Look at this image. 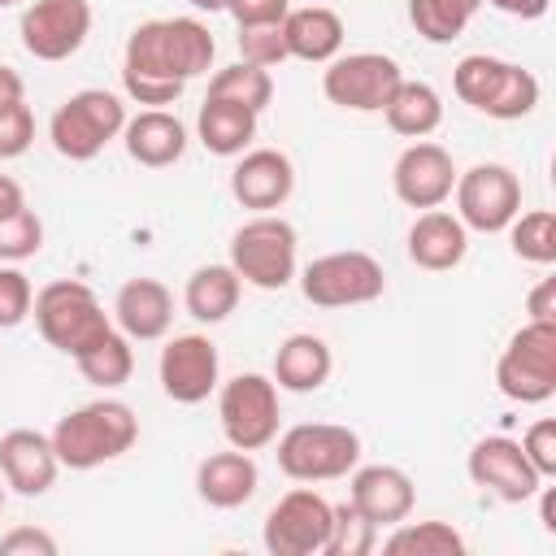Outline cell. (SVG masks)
<instances>
[{
	"instance_id": "277c9868",
	"label": "cell",
	"mask_w": 556,
	"mask_h": 556,
	"mask_svg": "<svg viewBox=\"0 0 556 556\" xmlns=\"http://www.w3.org/2000/svg\"><path fill=\"white\" fill-rule=\"evenodd\" d=\"M30 313H35V326H39L43 343L65 352V356L87 352L96 339H104L113 330V321H109L104 304L96 300V291L87 282H78V278H56V282L39 287Z\"/></svg>"
},
{
	"instance_id": "836d02e7",
	"label": "cell",
	"mask_w": 556,
	"mask_h": 556,
	"mask_svg": "<svg viewBox=\"0 0 556 556\" xmlns=\"http://www.w3.org/2000/svg\"><path fill=\"white\" fill-rule=\"evenodd\" d=\"M508 243L513 256L530 265H552L556 261V213L552 208H530L508 222Z\"/></svg>"
},
{
	"instance_id": "7bdbcfd3",
	"label": "cell",
	"mask_w": 556,
	"mask_h": 556,
	"mask_svg": "<svg viewBox=\"0 0 556 556\" xmlns=\"http://www.w3.org/2000/svg\"><path fill=\"white\" fill-rule=\"evenodd\" d=\"M526 313H530V321H556V278H543L526 295Z\"/></svg>"
},
{
	"instance_id": "681fc988",
	"label": "cell",
	"mask_w": 556,
	"mask_h": 556,
	"mask_svg": "<svg viewBox=\"0 0 556 556\" xmlns=\"http://www.w3.org/2000/svg\"><path fill=\"white\" fill-rule=\"evenodd\" d=\"M13 4H22V0H0V9H13Z\"/></svg>"
},
{
	"instance_id": "ac0fdd59",
	"label": "cell",
	"mask_w": 556,
	"mask_h": 556,
	"mask_svg": "<svg viewBox=\"0 0 556 556\" xmlns=\"http://www.w3.org/2000/svg\"><path fill=\"white\" fill-rule=\"evenodd\" d=\"M295 191V165L278 148H248L230 169V195L252 213H274Z\"/></svg>"
},
{
	"instance_id": "f1b7e54d",
	"label": "cell",
	"mask_w": 556,
	"mask_h": 556,
	"mask_svg": "<svg viewBox=\"0 0 556 556\" xmlns=\"http://www.w3.org/2000/svg\"><path fill=\"white\" fill-rule=\"evenodd\" d=\"M382 117H387V126H391L395 135H404V139H426V135H434L439 122H443V96H439L430 83H421V78H400V87H395L391 100L382 104Z\"/></svg>"
},
{
	"instance_id": "52a82bcc",
	"label": "cell",
	"mask_w": 556,
	"mask_h": 556,
	"mask_svg": "<svg viewBox=\"0 0 556 556\" xmlns=\"http://www.w3.org/2000/svg\"><path fill=\"white\" fill-rule=\"evenodd\" d=\"M122 126H126L122 96L104 87H83L65 104H56L48 122V139L65 161H91L122 135Z\"/></svg>"
},
{
	"instance_id": "74e56055",
	"label": "cell",
	"mask_w": 556,
	"mask_h": 556,
	"mask_svg": "<svg viewBox=\"0 0 556 556\" xmlns=\"http://www.w3.org/2000/svg\"><path fill=\"white\" fill-rule=\"evenodd\" d=\"M239 61L274 70L287 61V43H282V26H239Z\"/></svg>"
},
{
	"instance_id": "30bf717a",
	"label": "cell",
	"mask_w": 556,
	"mask_h": 556,
	"mask_svg": "<svg viewBox=\"0 0 556 556\" xmlns=\"http://www.w3.org/2000/svg\"><path fill=\"white\" fill-rule=\"evenodd\" d=\"M300 291L317 308H356L374 304L387 291V274L369 252H326L300 269Z\"/></svg>"
},
{
	"instance_id": "f6af8a7d",
	"label": "cell",
	"mask_w": 556,
	"mask_h": 556,
	"mask_svg": "<svg viewBox=\"0 0 556 556\" xmlns=\"http://www.w3.org/2000/svg\"><path fill=\"white\" fill-rule=\"evenodd\" d=\"M22 100H26V83H22V74H17L13 65H0V109L22 104Z\"/></svg>"
},
{
	"instance_id": "603a6c76",
	"label": "cell",
	"mask_w": 556,
	"mask_h": 556,
	"mask_svg": "<svg viewBox=\"0 0 556 556\" xmlns=\"http://www.w3.org/2000/svg\"><path fill=\"white\" fill-rule=\"evenodd\" d=\"M465 252H469V230L447 208H426L408 226V261L417 269L447 274V269H456L465 261Z\"/></svg>"
},
{
	"instance_id": "7dc6e473",
	"label": "cell",
	"mask_w": 556,
	"mask_h": 556,
	"mask_svg": "<svg viewBox=\"0 0 556 556\" xmlns=\"http://www.w3.org/2000/svg\"><path fill=\"white\" fill-rule=\"evenodd\" d=\"M543 491V486H539ZM543 530L556 534V521H552V491H543Z\"/></svg>"
},
{
	"instance_id": "2e32d148",
	"label": "cell",
	"mask_w": 556,
	"mask_h": 556,
	"mask_svg": "<svg viewBox=\"0 0 556 556\" xmlns=\"http://www.w3.org/2000/svg\"><path fill=\"white\" fill-rule=\"evenodd\" d=\"M161 391L174 404H200L222 387V356L208 334H174L156 361Z\"/></svg>"
},
{
	"instance_id": "4316f807",
	"label": "cell",
	"mask_w": 556,
	"mask_h": 556,
	"mask_svg": "<svg viewBox=\"0 0 556 556\" xmlns=\"http://www.w3.org/2000/svg\"><path fill=\"white\" fill-rule=\"evenodd\" d=\"M239 295H243V278L230 269V261L226 265H200V269H191L187 287H182V308L195 321L217 326L239 308Z\"/></svg>"
},
{
	"instance_id": "44dd1931",
	"label": "cell",
	"mask_w": 556,
	"mask_h": 556,
	"mask_svg": "<svg viewBox=\"0 0 556 556\" xmlns=\"http://www.w3.org/2000/svg\"><path fill=\"white\" fill-rule=\"evenodd\" d=\"M113 321L130 343H152L169 334L174 295L161 278H126L113 295Z\"/></svg>"
},
{
	"instance_id": "ee69618b",
	"label": "cell",
	"mask_w": 556,
	"mask_h": 556,
	"mask_svg": "<svg viewBox=\"0 0 556 556\" xmlns=\"http://www.w3.org/2000/svg\"><path fill=\"white\" fill-rule=\"evenodd\" d=\"M491 9H500V13H508V17H521V22H534V17H543L547 13V4L552 0H486Z\"/></svg>"
},
{
	"instance_id": "5bb4252c",
	"label": "cell",
	"mask_w": 556,
	"mask_h": 556,
	"mask_svg": "<svg viewBox=\"0 0 556 556\" xmlns=\"http://www.w3.org/2000/svg\"><path fill=\"white\" fill-rule=\"evenodd\" d=\"M17 35L35 61H70L91 35V0H30L22 9Z\"/></svg>"
},
{
	"instance_id": "7c38bea8",
	"label": "cell",
	"mask_w": 556,
	"mask_h": 556,
	"mask_svg": "<svg viewBox=\"0 0 556 556\" xmlns=\"http://www.w3.org/2000/svg\"><path fill=\"white\" fill-rule=\"evenodd\" d=\"M400 78H404V70L387 52H348V56L339 52L321 70V96L348 113H382V104L391 100Z\"/></svg>"
},
{
	"instance_id": "f35d334b",
	"label": "cell",
	"mask_w": 556,
	"mask_h": 556,
	"mask_svg": "<svg viewBox=\"0 0 556 556\" xmlns=\"http://www.w3.org/2000/svg\"><path fill=\"white\" fill-rule=\"evenodd\" d=\"M30 143H35V113H30V104L22 100V104L0 109V161L22 156Z\"/></svg>"
},
{
	"instance_id": "b9f144b4",
	"label": "cell",
	"mask_w": 556,
	"mask_h": 556,
	"mask_svg": "<svg viewBox=\"0 0 556 556\" xmlns=\"http://www.w3.org/2000/svg\"><path fill=\"white\" fill-rule=\"evenodd\" d=\"M0 556H56V539L39 526H17L0 539Z\"/></svg>"
},
{
	"instance_id": "7402d4cb",
	"label": "cell",
	"mask_w": 556,
	"mask_h": 556,
	"mask_svg": "<svg viewBox=\"0 0 556 556\" xmlns=\"http://www.w3.org/2000/svg\"><path fill=\"white\" fill-rule=\"evenodd\" d=\"M122 143H126V156L135 165H143V169H169L187 152V126L169 109H139L135 117H126Z\"/></svg>"
},
{
	"instance_id": "d6a6232c",
	"label": "cell",
	"mask_w": 556,
	"mask_h": 556,
	"mask_svg": "<svg viewBox=\"0 0 556 556\" xmlns=\"http://www.w3.org/2000/svg\"><path fill=\"white\" fill-rule=\"evenodd\" d=\"M482 0H408V22L426 43H452L478 13Z\"/></svg>"
},
{
	"instance_id": "9a60e30c",
	"label": "cell",
	"mask_w": 556,
	"mask_h": 556,
	"mask_svg": "<svg viewBox=\"0 0 556 556\" xmlns=\"http://www.w3.org/2000/svg\"><path fill=\"white\" fill-rule=\"evenodd\" d=\"M465 469H469V482L473 486H482L486 495H495L504 504H526L543 486V473L530 465V456L521 452V443L508 439V434L478 439L469 447V456H465Z\"/></svg>"
},
{
	"instance_id": "6da1fadb",
	"label": "cell",
	"mask_w": 556,
	"mask_h": 556,
	"mask_svg": "<svg viewBox=\"0 0 556 556\" xmlns=\"http://www.w3.org/2000/svg\"><path fill=\"white\" fill-rule=\"evenodd\" d=\"M217 56V43L200 17L139 22L122 52V91L143 109H165L200 78Z\"/></svg>"
},
{
	"instance_id": "8d00e7d4",
	"label": "cell",
	"mask_w": 556,
	"mask_h": 556,
	"mask_svg": "<svg viewBox=\"0 0 556 556\" xmlns=\"http://www.w3.org/2000/svg\"><path fill=\"white\" fill-rule=\"evenodd\" d=\"M35 287L17 265H0V330H13L30 317Z\"/></svg>"
},
{
	"instance_id": "9c48e42d",
	"label": "cell",
	"mask_w": 556,
	"mask_h": 556,
	"mask_svg": "<svg viewBox=\"0 0 556 556\" xmlns=\"http://www.w3.org/2000/svg\"><path fill=\"white\" fill-rule=\"evenodd\" d=\"M217 417H222V434L230 447L239 452H261L278 439V382L265 374H235L230 382H222L217 391Z\"/></svg>"
},
{
	"instance_id": "e575fe53",
	"label": "cell",
	"mask_w": 556,
	"mask_h": 556,
	"mask_svg": "<svg viewBox=\"0 0 556 556\" xmlns=\"http://www.w3.org/2000/svg\"><path fill=\"white\" fill-rule=\"evenodd\" d=\"M374 543H378V526L365 521L348 500L334 504L330 539H326V556H365V552H374Z\"/></svg>"
},
{
	"instance_id": "4dcf8cb0",
	"label": "cell",
	"mask_w": 556,
	"mask_h": 556,
	"mask_svg": "<svg viewBox=\"0 0 556 556\" xmlns=\"http://www.w3.org/2000/svg\"><path fill=\"white\" fill-rule=\"evenodd\" d=\"M74 365H78V374H83L91 387L113 391V387L130 382V374H135V348H130V339H126L122 330H109V334L96 339L87 352H78Z\"/></svg>"
},
{
	"instance_id": "ab89813d",
	"label": "cell",
	"mask_w": 556,
	"mask_h": 556,
	"mask_svg": "<svg viewBox=\"0 0 556 556\" xmlns=\"http://www.w3.org/2000/svg\"><path fill=\"white\" fill-rule=\"evenodd\" d=\"M517 443H521V452L530 456V465L543 473V482L556 478V421H552V417H539Z\"/></svg>"
},
{
	"instance_id": "5b68a950",
	"label": "cell",
	"mask_w": 556,
	"mask_h": 556,
	"mask_svg": "<svg viewBox=\"0 0 556 556\" xmlns=\"http://www.w3.org/2000/svg\"><path fill=\"white\" fill-rule=\"evenodd\" d=\"M274 456L291 482H334L361 465V434L339 421H300L278 434Z\"/></svg>"
},
{
	"instance_id": "ba28073f",
	"label": "cell",
	"mask_w": 556,
	"mask_h": 556,
	"mask_svg": "<svg viewBox=\"0 0 556 556\" xmlns=\"http://www.w3.org/2000/svg\"><path fill=\"white\" fill-rule=\"evenodd\" d=\"M495 387L513 404H543L556 395V321H526L504 343Z\"/></svg>"
},
{
	"instance_id": "d4e9b609",
	"label": "cell",
	"mask_w": 556,
	"mask_h": 556,
	"mask_svg": "<svg viewBox=\"0 0 556 556\" xmlns=\"http://www.w3.org/2000/svg\"><path fill=\"white\" fill-rule=\"evenodd\" d=\"M282 26V43H287V56L295 61H308V65H326L339 56L343 48V17L326 4H304V9H287V17L278 22Z\"/></svg>"
},
{
	"instance_id": "8fae6325",
	"label": "cell",
	"mask_w": 556,
	"mask_h": 556,
	"mask_svg": "<svg viewBox=\"0 0 556 556\" xmlns=\"http://www.w3.org/2000/svg\"><path fill=\"white\" fill-rule=\"evenodd\" d=\"M456 217L465 230L500 235L521 213V178L500 161H478L465 174H456Z\"/></svg>"
},
{
	"instance_id": "ffe728a7",
	"label": "cell",
	"mask_w": 556,
	"mask_h": 556,
	"mask_svg": "<svg viewBox=\"0 0 556 556\" xmlns=\"http://www.w3.org/2000/svg\"><path fill=\"white\" fill-rule=\"evenodd\" d=\"M56 473H61V460L52 452V434H39L30 426H17V430L0 434V478H4V486L35 500V495L52 491Z\"/></svg>"
},
{
	"instance_id": "1f68e13d",
	"label": "cell",
	"mask_w": 556,
	"mask_h": 556,
	"mask_svg": "<svg viewBox=\"0 0 556 556\" xmlns=\"http://www.w3.org/2000/svg\"><path fill=\"white\" fill-rule=\"evenodd\" d=\"M208 96H213V100L243 104V109H252V113L261 117V113L269 109V100H274V78H269V70H261V65L235 61V65H226V70H217V74L208 78Z\"/></svg>"
},
{
	"instance_id": "f907efd6",
	"label": "cell",
	"mask_w": 556,
	"mask_h": 556,
	"mask_svg": "<svg viewBox=\"0 0 556 556\" xmlns=\"http://www.w3.org/2000/svg\"><path fill=\"white\" fill-rule=\"evenodd\" d=\"M0 513H4V486H0Z\"/></svg>"
},
{
	"instance_id": "f546056e",
	"label": "cell",
	"mask_w": 556,
	"mask_h": 556,
	"mask_svg": "<svg viewBox=\"0 0 556 556\" xmlns=\"http://www.w3.org/2000/svg\"><path fill=\"white\" fill-rule=\"evenodd\" d=\"M387 556H465V534L447 521H395L382 539Z\"/></svg>"
},
{
	"instance_id": "d590c367",
	"label": "cell",
	"mask_w": 556,
	"mask_h": 556,
	"mask_svg": "<svg viewBox=\"0 0 556 556\" xmlns=\"http://www.w3.org/2000/svg\"><path fill=\"white\" fill-rule=\"evenodd\" d=\"M39 248H43V222L35 208H17V213L0 217V265L30 261Z\"/></svg>"
},
{
	"instance_id": "cb8c5ba5",
	"label": "cell",
	"mask_w": 556,
	"mask_h": 556,
	"mask_svg": "<svg viewBox=\"0 0 556 556\" xmlns=\"http://www.w3.org/2000/svg\"><path fill=\"white\" fill-rule=\"evenodd\" d=\"M261 486V469L252 460V452H208L200 465H195V495L208 504V508H239L256 495Z\"/></svg>"
},
{
	"instance_id": "4fadbf2b",
	"label": "cell",
	"mask_w": 556,
	"mask_h": 556,
	"mask_svg": "<svg viewBox=\"0 0 556 556\" xmlns=\"http://www.w3.org/2000/svg\"><path fill=\"white\" fill-rule=\"evenodd\" d=\"M330 517H334V504L326 495H317L313 486H295L265 513L261 543L269 556H317L326 552Z\"/></svg>"
},
{
	"instance_id": "484cf974",
	"label": "cell",
	"mask_w": 556,
	"mask_h": 556,
	"mask_svg": "<svg viewBox=\"0 0 556 556\" xmlns=\"http://www.w3.org/2000/svg\"><path fill=\"white\" fill-rule=\"evenodd\" d=\"M330 369H334V352L321 334H287L274 352V382L278 391H295V395H308V391H321L330 382Z\"/></svg>"
},
{
	"instance_id": "e0dca14e",
	"label": "cell",
	"mask_w": 556,
	"mask_h": 556,
	"mask_svg": "<svg viewBox=\"0 0 556 556\" xmlns=\"http://www.w3.org/2000/svg\"><path fill=\"white\" fill-rule=\"evenodd\" d=\"M456 165H452V152L443 148V143H434V139H413L400 156H395V165H391V191H395V200L400 204H408V208H439L447 195H452V187H456Z\"/></svg>"
},
{
	"instance_id": "d6986e66",
	"label": "cell",
	"mask_w": 556,
	"mask_h": 556,
	"mask_svg": "<svg viewBox=\"0 0 556 556\" xmlns=\"http://www.w3.org/2000/svg\"><path fill=\"white\" fill-rule=\"evenodd\" d=\"M348 504L382 530V526H395L413 513L417 486L400 465H356L352 482H348Z\"/></svg>"
},
{
	"instance_id": "c3c4849f",
	"label": "cell",
	"mask_w": 556,
	"mask_h": 556,
	"mask_svg": "<svg viewBox=\"0 0 556 556\" xmlns=\"http://www.w3.org/2000/svg\"><path fill=\"white\" fill-rule=\"evenodd\" d=\"M187 4L200 13H226V0H187Z\"/></svg>"
},
{
	"instance_id": "bcb514c9",
	"label": "cell",
	"mask_w": 556,
	"mask_h": 556,
	"mask_svg": "<svg viewBox=\"0 0 556 556\" xmlns=\"http://www.w3.org/2000/svg\"><path fill=\"white\" fill-rule=\"evenodd\" d=\"M17 208H26L22 182H17V178H9V174H0V217H9V213H17Z\"/></svg>"
},
{
	"instance_id": "7a4b0ae2",
	"label": "cell",
	"mask_w": 556,
	"mask_h": 556,
	"mask_svg": "<svg viewBox=\"0 0 556 556\" xmlns=\"http://www.w3.org/2000/svg\"><path fill=\"white\" fill-rule=\"evenodd\" d=\"M139 439V417L122 400H91L70 408L52 430V452L61 469H96L126 456Z\"/></svg>"
},
{
	"instance_id": "83f0119b",
	"label": "cell",
	"mask_w": 556,
	"mask_h": 556,
	"mask_svg": "<svg viewBox=\"0 0 556 556\" xmlns=\"http://www.w3.org/2000/svg\"><path fill=\"white\" fill-rule=\"evenodd\" d=\"M195 135L213 156H239L252 148L256 139V113L230 100H213L204 96L200 113H195Z\"/></svg>"
},
{
	"instance_id": "3957f363",
	"label": "cell",
	"mask_w": 556,
	"mask_h": 556,
	"mask_svg": "<svg viewBox=\"0 0 556 556\" xmlns=\"http://www.w3.org/2000/svg\"><path fill=\"white\" fill-rule=\"evenodd\" d=\"M452 91H456L460 104H469V109H478L495 122L530 117L534 104H539V78L526 65L491 56V52L460 56L456 70H452Z\"/></svg>"
},
{
	"instance_id": "60d3db41",
	"label": "cell",
	"mask_w": 556,
	"mask_h": 556,
	"mask_svg": "<svg viewBox=\"0 0 556 556\" xmlns=\"http://www.w3.org/2000/svg\"><path fill=\"white\" fill-rule=\"evenodd\" d=\"M291 0H226V13L235 26H278L287 17Z\"/></svg>"
},
{
	"instance_id": "8992f818",
	"label": "cell",
	"mask_w": 556,
	"mask_h": 556,
	"mask_svg": "<svg viewBox=\"0 0 556 556\" xmlns=\"http://www.w3.org/2000/svg\"><path fill=\"white\" fill-rule=\"evenodd\" d=\"M300 235L278 213H256L230 235V269L256 291H282L295 278Z\"/></svg>"
}]
</instances>
